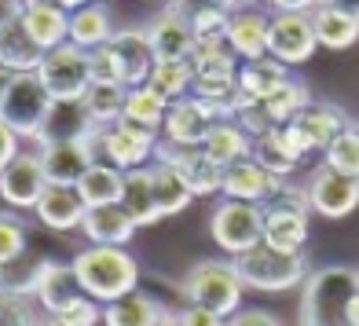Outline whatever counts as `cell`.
Returning a JSON list of instances; mask_svg holds the SVG:
<instances>
[{
	"label": "cell",
	"mask_w": 359,
	"mask_h": 326,
	"mask_svg": "<svg viewBox=\"0 0 359 326\" xmlns=\"http://www.w3.org/2000/svg\"><path fill=\"white\" fill-rule=\"evenodd\" d=\"M52 4H59L62 11H70V15H74V11H81L85 4H92V0H52Z\"/></svg>",
	"instance_id": "f5cc1de1"
},
{
	"label": "cell",
	"mask_w": 359,
	"mask_h": 326,
	"mask_svg": "<svg viewBox=\"0 0 359 326\" xmlns=\"http://www.w3.org/2000/svg\"><path fill=\"white\" fill-rule=\"evenodd\" d=\"M264 213V246L279 253H301L308 242V220H312V202L304 187H283L275 198L260 205Z\"/></svg>",
	"instance_id": "5b68a950"
},
{
	"label": "cell",
	"mask_w": 359,
	"mask_h": 326,
	"mask_svg": "<svg viewBox=\"0 0 359 326\" xmlns=\"http://www.w3.org/2000/svg\"><path fill=\"white\" fill-rule=\"evenodd\" d=\"M88 67H92V85H107V81H118V70H114V55L110 48H92L88 52ZM121 85V81H118Z\"/></svg>",
	"instance_id": "bcb514c9"
},
{
	"label": "cell",
	"mask_w": 359,
	"mask_h": 326,
	"mask_svg": "<svg viewBox=\"0 0 359 326\" xmlns=\"http://www.w3.org/2000/svg\"><path fill=\"white\" fill-rule=\"evenodd\" d=\"M81 231L92 246H125L128 238L136 235V220L128 217V209L118 205H100V209H88Z\"/></svg>",
	"instance_id": "d4e9b609"
},
{
	"label": "cell",
	"mask_w": 359,
	"mask_h": 326,
	"mask_svg": "<svg viewBox=\"0 0 359 326\" xmlns=\"http://www.w3.org/2000/svg\"><path fill=\"white\" fill-rule=\"evenodd\" d=\"M158 326H184V315L172 312V308H165V315H161V322H158Z\"/></svg>",
	"instance_id": "db71d44e"
},
{
	"label": "cell",
	"mask_w": 359,
	"mask_h": 326,
	"mask_svg": "<svg viewBox=\"0 0 359 326\" xmlns=\"http://www.w3.org/2000/svg\"><path fill=\"white\" fill-rule=\"evenodd\" d=\"M44 55L48 52L22 26V0H4V19H0V62H4V74H37Z\"/></svg>",
	"instance_id": "7c38bea8"
},
{
	"label": "cell",
	"mask_w": 359,
	"mask_h": 326,
	"mask_svg": "<svg viewBox=\"0 0 359 326\" xmlns=\"http://www.w3.org/2000/svg\"><path fill=\"white\" fill-rule=\"evenodd\" d=\"M151 88H158L169 103L187 100L194 92V67L191 62H158L151 74Z\"/></svg>",
	"instance_id": "f35d334b"
},
{
	"label": "cell",
	"mask_w": 359,
	"mask_h": 326,
	"mask_svg": "<svg viewBox=\"0 0 359 326\" xmlns=\"http://www.w3.org/2000/svg\"><path fill=\"white\" fill-rule=\"evenodd\" d=\"M290 125L308 140L312 151H326V147L334 143V136H341L352 121H348V114L341 107H334V103H312V107H304Z\"/></svg>",
	"instance_id": "603a6c76"
},
{
	"label": "cell",
	"mask_w": 359,
	"mask_h": 326,
	"mask_svg": "<svg viewBox=\"0 0 359 326\" xmlns=\"http://www.w3.org/2000/svg\"><path fill=\"white\" fill-rule=\"evenodd\" d=\"M253 158L264 165L271 176H286L297 169V158H293L286 147H283V140H279V128H271L268 136H260V140H253Z\"/></svg>",
	"instance_id": "b9f144b4"
},
{
	"label": "cell",
	"mask_w": 359,
	"mask_h": 326,
	"mask_svg": "<svg viewBox=\"0 0 359 326\" xmlns=\"http://www.w3.org/2000/svg\"><path fill=\"white\" fill-rule=\"evenodd\" d=\"M161 4H165V8H169V4H180V0H161Z\"/></svg>",
	"instance_id": "680465c9"
},
{
	"label": "cell",
	"mask_w": 359,
	"mask_h": 326,
	"mask_svg": "<svg viewBox=\"0 0 359 326\" xmlns=\"http://www.w3.org/2000/svg\"><path fill=\"white\" fill-rule=\"evenodd\" d=\"M180 315H184V326H227L224 315L209 312V308H198V304H187Z\"/></svg>",
	"instance_id": "7dc6e473"
},
{
	"label": "cell",
	"mask_w": 359,
	"mask_h": 326,
	"mask_svg": "<svg viewBox=\"0 0 359 326\" xmlns=\"http://www.w3.org/2000/svg\"><path fill=\"white\" fill-rule=\"evenodd\" d=\"M283 187H286L283 176H271L257 158H242V161H235L231 169H224V198H231V202L264 205Z\"/></svg>",
	"instance_id": "ffe728a7"
},
{
	"label": "cell",
	"mask_w": 359,
	"mask_h": 326,
	"mask_svg": "<svg viewBox=\"0 0 359 326\" xmlns=\"http://www.w3.org/2000/svg\"><path fill=\"white\" fill-rule=\"evenodd\" d=\"M118 34L110 22V11L103 4H85L81 11L70 15V44L85 48V52H92V48H103L110 44V37Z\"/></svg>",
	"instance_id": "4dcf8cb0"
},
{
	"label": "cell",
	"mask_w": 359,
	"mask_h": 326,
	"mask_svg": "<svg viewBox=\"0 0 359 326\" xmlns=\"http://www.w3.org/2000/svg\"><path fill=\"white\" fill-rule=\"evenodd\" d=\"M121 191H125V172L100 161V165H92L85 176H81L77 184V194L81 202L88 209H100V205H118L121 202Z\"/></svg>",
	"instance_id": "f546056e"
},
{
	"label": "cell",
	"mask_w": 359,
	"mask_h": 326,
	"mask_svg": "<svg viewBox=\"0 0 359 326\" xmlns=\"http://www.w3.org/2000/svg\"><path fill=\"white\" fill-rule=\"evenodd\" d=\"M257 4H264V0H235V8H257Z\"/></svg>",
	"instance_id": "6f0895ef"
},
{
	"label": "cell",
	"mask_w": 359,
	"mask_h": 326,
	"mask_svg": "<svg viewBox=\"0 0 359 326\" xmlns=\"http://www.w3.org/2000/svg\"><path fill=\"white\" fill-rule=\"evenodd\" d=\"M0 326H41L34 304H29V297L4 290V312H0Z\"/></svg>",
	"instance_id": "ee69618b"
},
{
	"label": "cell",
	"mask_w": 359,
	"mask_h": 326,
	"mask_svg": "<svg viewBox=\"0 0 359 326\" xmlns=\"http://www.w3.org/2000/svg\"><path fill=\"white\" fill-rule=\"evenodd\" d=\"M161 315H165V308H161L151 293H140V290L103 308L107 326H158Z\"/></svg>",
	"instance_id": "836d02e7"
},
{
	"label": "cell",
	"mask_w": 359,
	"mask_h": 326,
	"mask_svg": "<svg viewBox=\"0 0 359 326\" xmlns=\"http://www.w3.org/2000/svg\"><path fill=\"white\" fill-rule=\"evenodd\" d=\"M293 81V74H290V67L286 62H279V59H271V55H264V59H253V62H242L238 67V88L250 95V100H257V103H264V100H271L279 88H286Z\"/></svg>",
	"instance_id": "83f0119b"
},
{
	"label": "cell",
	"mask_w": 359,
	"mask_h": 326,
	"mask_svg": "<svg viewBox=\"0 0 359 326\" xmlns=\"http://www.w3.org/2000/svg\"><path fill=\"white\" fill-rule=\"evenodd\" d=\"M202 151L209 154V161L220 169H231L235 161L242 158H253V136L242 128L238 121H220L209 128V136L202 143Z\"/></svg>",
	"instance_id": "f1b7e54d"
},
{
	"label": "cell",
	"mask_w": 359,
	"mask_h": 326,
	"mask_svg": "<svg viewBox=\"0 0 359 326\" xmlns=\"http://www.w3.org/2000/svg\"><path fill=\"white\" fill-rule=\"evenodd\" d=\"M326 8H334V11H345L352 15V19H359V0H323Z\"/></svg>",
	"instance_id": "816d5d0a"
},
{
	"label": "cell",
	"mask_w": 359,
	"mask_h": 326,
	"mask_svg": "<svg viewBox=\"0 0 359 326\" xmlns=\"http://www.w3.org/2000/svg\"><path fill=\"white\" fill-rule=\"evenodd\" d=\"M154 191H158V209H161V217H176V213H184V209L191 205V187L176 176V169L169 165H154Z\"/></svg>",
	"instance_id": "74e56055"
},
{
	"label": "cell",
	"mask_w": 359,
	"mask_h": 326,
	"mask_svg": "<svg viewBox=\"0 0 359 326\" xmlns=\"http://www.w3.org/2000/svg\"><path fill=\"white\" fill-rule=\"evenodd\" d=\"M41 81L48 85L55 103H85V95L92 88V67H88V52L77 44H59L44 55L41 62Z\"/></svg>",
	"instance_id": "9c48e42d"
},
{
	"label": "cell",
	"mask_w": 359,
	"mask_h": 326,
	"mask_svg": "<svg viewBox=\"0 0 359 326\" xmlns=\"http://www.w3.org/2000/svg\"><path fill=\"white\" fill-rule=\"evenodd\" d=\"M176 8L187 15L198 37H227V22L238 11L235 0H180Z\"/></svg>",
	"instance_id": "1f68e13d"
},
{
	"label": "cell",
	"mask_w": 359,
	"mask_h": 326,
	"mask_svg": "<svg viewBox=\"0 0 359 326\" xmlns=\"http://www.w3.org/2000/svg\"><path fill=\"white\" fill-rule=\"evenodd\" d=\"M22 26L44 52L70 41V11H62L52 0H22Z\"/></svg>",
	"instance_id": "7402d4cb"
},
{
	"label": "cell",
	"mask_w": 359,
	"mask_h": 326,
	"mask_svg": "<svg viewBox=\"0 0 359 326\" xmlns=\"http://www.w3.org/2000/svg\"><path fill=\"white\" fill-rule=\"evenodd\" d=\"M158 147H161V136L151 133V128H140L133 121H118V125H110V128H100V154L107 165L114 169H140L151 154H158Z\"/></svg>",
	"instance_id": "8fae6325"
},
{
	"label": "cell",
	"mask_w": 359,
	"mask_h": 326,
	"mask_svg": "<svg viewBox=\"0 0 359 326\" xmlns=\"http://www.w3.org/2000/svg\"><path fill=\"white\" fill-rule=\"evenodd\" d=\"M34 213H37V220H41L44 227H52V231H70V227L85 224L88 205L81 202L77 187H55V184H48L44 198L37 202Z\"/></svg>",
	"instance_id": "484cf974"
},
{
	"label": "cell",
	"mask_w": 359,
	"mask_h": 326,
	"mask_svg": "<svg viewBox=\"0 0 359 326\" xmlns=\"http://www.w3.org/2000/svg\"><path fill=\"white\" fill-rule=\"evenodd\" d=\"M92 4H103V0H92Z\"/></svg>",
	"instance_id": "91938a15"
},
{
	"label": "cell",
	"mask_w": 359,
	"mask_h": 326,
	"mask_svg": "<svg viewBox=\"0 0 359 326\" xmlns=\"http://www.w3.org/2000/svg\"><path fill=\"white\" fill-rule=\"evenodd\" d=\"M125 103H128V88L118 81H107V85H92L85 95V110L95 121V128H110L125 121Z\"/></svg>",
	"instance_id": "d590c367"
},
{
	"label": "cell",
	"mask_w": 359,
	"mask_h": 326,
	"mask_svg": "<svg viewBox=\"0 0 359 326\" xmlns=\"http://www.w3.org/2000/svg\"><path fill=\"white\" fill-rule=\"evenodd\" d=\"M209 235L224 253L242 257L264 242V213H260V205L224 198L209 217Z\"/></svg>",
	"instance_id": "ba28073f"
},
{
	"label": "cell",
	"mask_w": 359,
	"mask_h": 326,
	"mask_svg": "<svg viewBox=\"0 0 359 326\" xmlns=\"http://www.w3.org/2000/svg\"><path fill=\"white\" fill-rule=\"evenodd\" d=\"M0 165H8V161L19 158V133H11V128H0Z\"/></svg>",
	"instance_id": "681fc988"
},
{
	"label": "cell",
	"mask_w": 359,
	"mask_h": 326,
	"mask_svg": "<svg viewBox=\"0 0 359 326\" xmlns=\"http://www.w3.org/2000/svg\"><path fill=\"white\" fill-rule=\"evenodd\" d=\"M235 271L246 290H260V293H283L308 283V260L304 253H279L260 242L257 250L235 257Z\"/></svg>",
	"instance_id": "8992f818"
},
{
	"label": "cell",
	"mask_w": 359,
	"mask_h": 326,
	"mask_svg": "<svg viewBox=\"0 0 359 326\" xmlns=\"http://www.w3.org/2000/svg\"><path fill=\"white\" fill-rule=\"evenodd\" d=\"M323 154H326L323 165H330V169H337V172L352 176V180H359V125L352 121L341 136H334V143L326 147Z\"/></svg>",
	"instance_id": "60d3db41"
},
{
	"label": "cell",
	"mask_w": 359,
	"mask_h": 326,
	"mask_svg": "<svg viewBox=\"0 0 359 326\" xmlns=\"http://www.w3.org/2000/svg\"><path fill=\"white\" fill-rule=\"evenodd\" d=\"M268 41H271V15L257 11V8H238L227 22V44L242 62L264 59L268 55Z\"/></svg>",
	"instance_id": "44dd1931"
},
{
	"label": "cell",
	"mask_w": 359,
	"mask_h": 326,
	"mask_svg": "<svg viewBox=\"0 0 359 326\" xmlns=\"http://www.w3.org/2000/svg\"><path fill=\"white\" fill-rule=\"evenodd\" d=\"M95 133H100V128H95V121L88 118L85 103H55L52 114H48V121H44V128H41L37 143L41 147H55V143L88 140Z\"/></svg>",
	"instance_id": "cb8c5ba5"
},
{
	"label": "cell",
	"mask_w": 359,
	"mask_h": 326,
	"mask_svg": "<svg viewBox=\"0 0 359 326\" xmlns=\"http://www.w3.org/2000/svg\"><path fill=\"white\" fill-rule=\"evenodd\" d=\"M304 107H312V92H308V85H304L301 77H293L286 88H279L271 100H264V110L271 114L275 125H290Z\"/></svg>",
	"instance_id": "ab89813d"
},
{
	"label": "cell",
	"mask_w": 359,
	"mask_h": 326,
	"mask_svg": "<svg viewBox=\"0 0 359 326\" xmlns=\"http://www.w3.org/2000/svg\"><path fill=\"white\" fill-rule=\"evenodd\" d=\"M121 205L128 209V217L136 220V227H151L158 220H165L161 217V209H158V191H154V169H128L125 172V191H121Z\"/></svg>",
	"instance_id": "4316f807"
},
{
	"label": "cell",
	"mask_w": 359,
	"mask_h": 326,
	"mask_svg": "<svg viewBox=\"0 0 359 326\" xmlns=\"http://www.w3.org/2000/svg\"><path fill=\"white\" fill-rule=\"evenodd\" d=\"M304 191H308L312 209L319 217H326V220H341V217H348L352 209L359 205V180H352V176L337 172L330 165H319Z\"/></svg>",
	"instance_id": "ac0fdd59"
},
{
	"label": "cell",
	"mask_w": 359,
	"mask_h": 326,
	"mask_svg": "<svg viewBox=\"0 0 359 326\" xmlns=\"http://www.w3.org/2000/svg\"><path fill=\"white\" fill-rule=\"evenodd\" d=\"M4 290L34 297L48 315L67 319L70 326H100L103 308L95 297H88L81 286L74 264H55V260H41L26 283H4Z\"/></svg>",
	"instance_id": "6da1fadb"
},
{
	"label": "cell",
	"mask_w": 359,
	"mask_h": 326,
	"mask_svg": "<svg viewBox=\"0 0 359 326\" xmlns=\"http://www.w3.org/2000/svg\"><path fill=\"white\" fill-rule=\"evenodd\" d=\"M41 326H70V322H67V319H55V315H48Z\"/></svg>",
	"instance_id": "9f6ffc18"
},
{
	"label": "cell",
	"mask_w": 359,
	"mask_h": 326,
	"mask_svg": "<svg viewBox=\"0 0 359 326\" xmlns=\"http://www.w3.org/2000/svg\"><path fill=\"white\" fill-rule=\"evenodd\" d=\"M107 48H110V55H114V70H118V81H121L125 88L151 85V74L158 67V55H154V48H151L147 29H118Z\"/></svg>",
	"instance_id": "9a60e30c"
},
{
	"label": "cell",
	"mask_w": 359,
	"mask_h": 326,
	"mask_svg": "<svg viewBox=\"0 0 359 326\" xmlns=\"http://www.w3.org/2000/svg\"><path fill=\"white\" fill-rule=\"evenodd\" d=\"M359 290V271L330 264L308 275L301 293V326H352L348 304Z\"/></svg>",
	"instance_id": "3957f363"
},
{
	"label": "cell",
	"mask_w": 359,
	"mask_h": 326,
	"mask_svg": "<svg viewBox=\"0 0 359 326\" xmlns=\"http://www.w3.org/2000/svg\"><path fill=\"white\" fill-rule=\"evenodd\" d=\"M161 165L176 169V176L191 187V194H217L224 191V169L209 161V154L202 147H169L161 143L154 154Z\"/></svg>",
	"instance_id": "d6986e66"
},
{
	"label": "cell",
	"mask_w": 359,
	"mask_h": 326,
	"mask_svg": "<svg viewBox=\"0 0 359 326\" xmlns=\"http://www.w3.org/2000/svg\"><path fill=\"white\" fill-rule=\"evenodd\" d=\"M242 279L235 271V260H198L187 279H184V293H187V304H198L209 308L224 319L238 315V304H242Z\"/></svg>",
	"instance_id": "52a82bcc"
},
{
	"label": "cell",
	"mask_w": 359,
	"mask_h": 326,
	"mask_svg": "<svg viewBox=\"0 0 359 326\" xmlns=\"http://www.w3.org/2000/svg\"><path fill=\"white\" fill-rule=\"evenodd\" d=\"M191 67H194V77H231V74H238L242 62L231 52L227 37H198Z\"/></svg>",
	"instance_id": "e575fe53"
},
{
	"label": "cell",
	"mask_w": 359,
	"mask_h": 326,
	"mask_svg": "<svg viewBox=\"0 0 359 326\" xmlns=\"http://www.w3.org/2000/svg\"><path fill=\"white\" fill-rule=\"evenodd\" d=\"M74 271L88 297L100 304H114L136 293L140 286V264L133 253H125V246H88L74 257Z\"/></svg>",
	"instance_id": "7a4b0ae2"
},
{
	"label": "cell",
	"mask_w": 359,
	"mask_h": 326,
	"mask_svg": "<svg viewBox=\"0 0 359 326\" xmlns=\"http://www.w3.org/2000/svg\"><path fill=\"white\" fill-rule=\"evenodd\" d=\"M41 161H44V176L55 187H77L81 176L92 165H100V133L88 140H74V143H55V147H41Z\"/></svg>",
	"instance_id": "5bb4252c"
},
{
	"label": "cell",
	"mask_w": 359,
	"mask_h": 326,
	"mask_svg": "<svg viewBox=\"0 0 359 326\" xmlns=\"http://www.w3.org/2000/svg\"><path fill=\"white\" fill-rule=\"evenodd\" d=\"M235 121H238L242 128H246V133H250L253 140H260V136H268L271 128H279V125L271 121V114L264 110V103H253V107H246V110H242V114H238Z\"/></svg>",
	"instance_id": "f6af8a7d"
},
{
	"label": "cell",
	"mask_w": 359,
	"mask_h": 326,
	"mask_svg": "<svg viewBox=\"0 0 359 326\" xmlns=\"http://www.w3.org/2000/svg\"><path fill=\"white\" fill-rule=\"evenodd\" d=\"M319 48L316 41V26H312V11H275L271 15V41H268V55L286 62V67H301L312 59Z\"/></svg>",
	"instance_id": "4fadbf2b"
},
{
	"label": "cell",
	"mask_w": 359,
	"mask_h": 326,
	"mask_svg": "<svg viewBox=\"0 0 359 326\" xmlns=\"http://www.w3.org/2000/svg\"><path fill=\"white\" fill-rule=\"evenodd\" d=\"M220 121H235V118L220 103L187 95V100H176L169 107L165 136H161V143H169V147H202L205 136H209V128L220 125Z\"/></svg>",
	"instance_id": "30bf717a"
},
{
	"label": "cell",
	"mask_w": 359,
	"mask_h": 326,
	"mask_svg": "<svg viewBox=\"0 0 359 326\" xmlns=\"http://www.w3.org/2000/svg\"><path fill=\"white\" fill-rule=\"evenodd\" d=\"M52 107L55 100L41 74H4V85H0V121H4V128L37 140Z\"/></svg>",
	"instance_id": "277c9868"
},
{
	"label": "cell",
	"mask_w": 359,
	"mask_h": 326,
	"mask_svg": "<svg viewBox=\"0 0 359 326\" xmlns=\"http://www.w3.org/2000/svg\"><path fill=\"white\" fill-rule=\"evenodd\" d=\"M227 326H283L279 319H275L271 312H264V308H253V312H238L227 319Z\"/></svg>",
	"instance_id": "c3c4849f"
},
{
	"label": "cell",
	"mask_w": 359,
	"mask_h": 326,
	"mask_svg": "<svg viewBox=\"0 0 359 326\" xmlns=\"http://www.w3.org/2000/svg\"><path fill=\"white\" fill-rule=\"evenodd\" d=\"M312 26H316L319 48H330V52H345V48H352L359 41V19H352L345 11H334L326 4H319L312 11Z\"/></svg>",
	"instance_id": "d6a6232c"
},
{
	"label": "cell",
	"mask_w": 359,
	"mask_h": 326,
	"mask_svg": "<svg viewBox=\"0 0 359 326\" xmlns=\"http://www.w3.org/2000/svg\"><path fill=\"white\" fill-rule=\"evenodd\" d=\"M22 253H26V227L15 217V209H8L0 217V260H4V268H11Z\"/></svg>",
	"instance_id": "7bdbcfd3"
},
{
	"label": "cell",
	"mask_w": 359,
	"mask_h": 326,
	"mask_svg": "<svg viewBox=\"0 0 359 326\" xmlns=\"http://www.w3.org/2000/svg\"><path fill=\"white\" fill-rule=\"evenodd\" d=\"M348 319H352V326H359V290H355V297L348 304Z\"/></svg>",
	"instance_id": "11a10c76"
},
{
	"label": "cell",
	"mask_w": 359,
	"mask_h": 326,
	"mask_svg": "<svg viewBox=\"0 0 359 326\" xmlns=\"http://www.w3.org/2000/svg\"><path fill=\"white\" fill-rule=\"evenodd\" d=\"M48 191L44 161L41 154H19L8 165H0V194H4L8 209H37V202Z\"/></svg>",
	"instance_id": "e0dca14e"
},
{
	"label": "cell",
	"mask_w": 359,
	"mask_h": 326,
	"mask_svg": "<svg viewBox=\"0 0 359 326\" xmlns=\"http://www.w3.org/2000/svg\"><path fill=\"white\" fill-rule=\"evenodd\" d=\"M143 29H147V37H151L158 62H191L194 48H198V34H194V26L187 22V15L176 4L158 11Z\"/></svg>",
	"instance_id": "2e32d148"
},
{
	"label": "cell",
	"mask_w": 359,
	"mask_h": 326,
	"mask_svg": "<svg viewBox=\"0 0 359 326\" xmlns=\"http://www.w3.org/2000/svg\"><path fill=\"white\" fill-rule=\"evenodd\" d=\"M271 4H275V11H316L319 4H323V0H271Z\"/></svg>",
	"instance_id": "f907efd6"
},
{
	"label": "cell",
	"mask_w": 359,
	"mask_h": 326,
	"mask_svg": "<svg viewBox=\"0 0 359 326\" xmlns=\"http://www.w3.org/2000/svg\"><path fill=\"white\" fill-rule=\"evenodd\" d=\"M169 100L161 95L158 88L143 85V88H128V103H125V121H133L140 128H151V133H158L161 125H165L169 118Z\"/></svg>",
	"instance_id": "8d00e7d4"
}]
</instances>
